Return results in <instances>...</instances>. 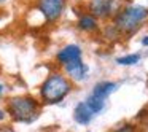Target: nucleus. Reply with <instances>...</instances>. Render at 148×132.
I'll return each instance as SVG.
<instances>
[{
  "mask_svg": "<svg viewBox=\"0 0 148 132\" xmlns=\"http://www.w3.org/2000/svg\"><path fill=\"white\" fill-rule=\"evenodd\" d=\"M8 113L18 122H34L38 116V102L34 97H13L8 102Z\"/></svg>",
  "mask_w": 148,
  "mask_h": 132,
  "instance_id": "nucleus-1",
  "label": "nucleus"
},
{
  "mask_svg": "<svg viewBox=\"0 0 148 132\" xmlns=\"http://www.w3.org/2000/svg\"><path fill=\"white\" fill-rule=\"evenodd\" d=\"M70 89H72V86L67 78L59 73H54L46 78V81L42 84L40 96H42L43 102H46V103H59L70 92Z\"/></svg>",
  "mask_w": 148,
  "mask_h": 132,
  "instance_id": "nucleus-2",
  "label": "nucleus"
},
{
  "mask_svg": "<svg viewBox=\"0 0 148 132\" xmlns=\"http://www.w3.org/2000/svg\"><path fill=\"white\" fill-rule=\"evenodd\" d=\"M147 16H148V11L143 7H140V5H132V7H127L124 11H121L116 16L115 24L123 32H134Z\"/></svg>",
  "mask_w": 148,
  "mask_h": 132,
  "instance_id": "nucleus-3",
  "label": "nucleus"
},
{
  "mask_svg": "<svg viewBox=\"0 0 148 132\" xmlns=\"http://www.w3.org/2000/svg\"><path fill=\"white\" fill-rule=\"evenodd\" d=\"M65 0H38V10L46 21H56L64 11Z\"/></svg>",
  "mask_w": 148,
  "mask_h": 132,
  "instance_id": "nucleus-4",
  "label": "nucleus"
},
{
  "mask_svg": "<svg viewBox=\"0 0 148 132\" xmlns=\"http://www.w3.org/2000/svg\"><path fill=\"white\" fill-rule=\"evenodd\" d=\"M78 59H81V49L77 45H67L58 53V61L62 65L69 64V62H73V61H78Z\"/></svg>",
  "mask_w": 148,
  "mask_h": 132,
  "instance_id": "nucleus-5",
  "label": "nucleus"
},
{
  "mask_svg": "<svg viewBox=\"0 0 148 132\" xmlns=\"http://www.w3.org/2000/svg\"><path fill=\"white\" fill-rule=\"evenodd\" d=\"M64 67H65V72H67V73L73 78V80L81 81V80H84V78H86L88 67L83 64V61H81V59L73 61V62H69V64H65Z\"/></svg>",
  "mask_w": 148,
  "mask_h": 132,
  "instance_id": "nucleus-6",
  "label": "nucleus"
},
{
  "mask_svg": "<svg viewBox=\"0 0 148 132\" xmlns=\"http://www.w3.org/2000/svg\"><path fill=\"white\" fill-rule=\"evenodd\" d=\"M89 10L97 18H107L112 13V0H91Z\"/></svg>",
  "mask_w": 148,
  "mask_h": 132,
  "instance_id": "nucleus-7",
  "label": "nucleus"
},
{
  "mask_svg": "<svg viewBox=\"0 0 148 132\" xmlns=\"http://www.w3.org/2000/svg\"><path fill=\"white\" fill-rule=\"evenodd\" d=\"M116 89H118V84L116 83H113V81H102V83H97L96 86H94L92 96L105 100L107 97H108L112 92H115Z\"/></svg>",
  "mask_w": 148,
  "mask_h": 132,
  "instance_id": "nucleus-8",
  "label": "nucleus"
},
{
  "mask_svg": "<svg viewBox=\"0 0 148 132\" xmlns=\"http://www.w3.org/2000/svg\"><path fill=\"white\" fill-rule=\"evenodd\" d=\"M92 116H94V113L88 108L84 102H80L77 107H75L73 118H75V121H77L78 124H83L84 126V124H88V122H91Z\"/></svg>",
  "mask_w": 148,
  "mask_h": 132,
  "instance_id": "nucleus-9",
  "label": "nucleus"
},
{
  "mask_svg": "<svg viewBox=\"0 0 148 132\" xmlns=\"http://www.w3.org/2000/svg\"><path fill=\"white\" fill-rule=\"evenodd\" d=\"M84 103H86V107L94 113V115H96V113H100V111L103 110V107H105V100H103V99H99V97L92 96V94L88 97V100H86Z\"/></svg>",
  "mask_w": 148,
  "mask_h": 132,
  "instance_id": "nucleus-10",
  "label": "nucleus"
},
{
  "mask_svg": "<svg viewBox=\"0 0 148 132\" xmlns=\"http://www.w3.org/2000/svg\"><path fill=\"white\" fill-rule=\"evenodd\" d=\"M78 26H80V29H83V30H92V29L97 27V23H96V19H94L92 16H81Z\"/></svg>",
  "mask_w": 148,
  "mask_h": 132,
  "instance_id": "nucleus-11",
  "label": "nucleus"
},
{
  "mask_svg": "<svg viewBox=\"0 0 148 132\" xmlns=\"http://www.w3.org/2000/svg\"><path fill=\"white\" fill-rule=\"evenodd\" d=\"M138 61H140V56L138 54H129V56H124V57H119L116 62L119 65H134Z\"/></svg>",
  "mask_w": 148,
  "mask_h": 132,
  "instance_id": "nucleus-12",
  "label": "nucleus"
},
{
  "mask_svg": "<svg viewBox=\"0 0 148 132\" xmlns=\"http://www.w3.org/2000/svg\"><path fill=\"white\" fill-rule=\"evenodd\" d=\"M142 45H143V46H148V37H143V40H142Z\"/></svg>",
  "mask_w": 148,
  "mask_h": 132,
  "instance_id": "nucleus-13",
  "label": "nucleus"
},
{
  "mask_svg": "<svg viewBox=\"0 0 148 132\" xmlns=\"http://www.w3.org/2000/svg\"><path fill=\"white\" fill-rule=\"evenodd\" d=\"M3 118H5V111H3V110H0V121H2Z\"/></svg>",
  "mask_w": 148,
  "mask_h": 132,
  "instance_id": "nucleus-14",
  "label": "nucleus"
},
{
  "mask_svg": "<svg viewBox=\"0 0 148 132\" xmlns=\"http://www.w3.org/2000/svg\"><path fill=\"white\" fill-rule=\"evenodd\" d=\"M3 92V86H2V84H0V94Z\"/></svg>",
  "mask_w": 148,
  "mask_h": 132,
  "instance_id": "nucleus-15",
  "label": "nucleus"
},
{
  "mask_svg": "<svg viewBox=\"0 0 148 132\" xmlns=\"http://www.w3.org/2000/svg\"><path fill=\"white\" fill-rule=\"evenodd\" d=\"M2 2H5V0H0V3H2Z\"/></svg>",
  "mask_w": 148,
  "mask_h": 132,
  "instance_id": "nucleus-16",
  "label": "nucleus"
}]
</instances>
